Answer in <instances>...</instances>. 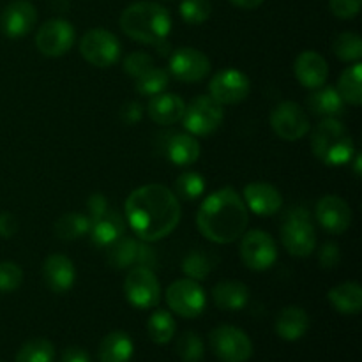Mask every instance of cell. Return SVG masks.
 I'll use <instances>...</instances> for the list:
<instances>
[{
    "label": "cell",
    "mask_w": 362,
    "mask_h": 362,
    "mask_svg": "<svg viewBox=\"0 0 362 362\" xmlns=\"http://www.w3.org/2000/svg\"><path fill=\"white\" fill-rule=\"evenodd\" d=\"M212 352L223 362H246L253 356L250 336L233 325H219L209 336Z\"/></svg>",
    "instance_id": "8"
},
{
    "label": "cell",
    "mask_w": 362,
    "mask_h": 362,
    "mask_svg": "<svg viewBox=\"0 0 362 362\" xmlns=\"http://www.w3.org/2000/svg\"><path fill=\"white\" fill-rule=\"evenodd\" d=\"M205 179L197 172H184L175 180V197L184 200H198L205 193Z\"/></svg>",
    "instance_id": "37"
},
{
    "label": "cell",
    "mask_w": 362,
    "mask_h": 362,
    "mask_svg": "<svg viewBox=\"0 0 362 362\" xmlns=\"http://www.w3.org/2000/svg\"><path fill=\"white\" fill-rule=\"evenodd\" d=\"M311 151L320 163L327 166H343L356 154L354 140L346 127L334 117H325L313 131Z\"/></svg>",
    "instance_id": "4"
},
{
    "label": "cell",
    "mask_w": 362,
    "mask_h": 362,
    "mask_svg": "<svg viewBox=\"0 0 362 362\" xmlns=\"http://www.w3.org/2000/svg\"><path fill=\"white\" fill-rule=\"evenodd\" d=\"M315 216H317V221L320 223L322 228L329 233H334V235L345 233L352 223L350 205L336 194H325L324 198H320Z\"/></svg>",
    "instance_id": "18"
},
{
    "label": "cell",
    "mask_w": 362,
    "mask_h": 362,
    "mask_svg": "<svg viewBox=\"0 0 362 362\" xmlns=\"http://www.w3.org/2000/svg\"><path fill=\"white\" fill-rule=\"evenodd\" d=\"M230 2H232L235 7H239V9L251 11V9H257V7H260L262 4H264V0H230Z\"/></svg>",
    "instance_id": "48"
},
{
    "label": "cell",
    "mask_w": 362,
    "mask_h": 362,
    "mask_svg": "<svg viewBox=\"0 0 362 362\" xmlns=\"http://www.w3.org/2000/svg\"><path fill=\"white\" fill-rule=\"evenodd\" d=\"M74 39H76V32L73 25L67 20L55 18L39 27L35 34V46L45 57L57 59V57L66 55L73 48Z\"/></svg>",
    "instance_id": "12"
},
{
    "label": "cell",
    "mask_w": 362,
    "mask_h": 362,
    "mask_svg": "<svg viewBox=\"0 0 362 362\" xmlns=\"http://www.w3.org/2000/svg\"><path fill=\"white\" fill-rule=\"evenodd\" d=\"M356 156V163H354V168H356V175H361V154H354Z\"/></svg>",
    "instance_id": "49"
},
{
    "label": "cell",
    "mask_w": 362,
    "mask_h": 362,
    "mask_svg": "<svg viewBox=\"0 0 362 362\" xmlns=\"http://www.w3.org/2000/svg\"><path fill=\"white\" fill-rule=\"evenodd\" d=\"M184 110H186V103L179 95L168 94V92L152 95L147 105L148 117L159 126H170V124L179 122L184 115Z\"/></svg>",
    "instance_id": "23"
},
{
    "label": "cell",
    "mask_w": 362,
    "mask_h": 362,
    "mask_svg": "<svg viewBox=\"0 0 362 362\" xmlns=\"http://www.w3.org/2000/svg\"><path fill=\"white\" fill-rule=\"evenodd\" d=\"M80 53L90 66L105 67L113 66L120 57V42L115 34L105 28H92L85 32L80 41Z\"/></svg>",
    "instance_id": "11"
},
{
    "label": "cell",
    "mask_w": 362,
    "mask_h": 362,
    "mask_svg": "<svg viewBox=\"0 0 362 362\" xmlns=\"http://www.w3.org/2000/svg\"><path fill=\"white\" fill-rule=\"evenodd\" d=\"M362 0H329L332 14L339 20H352L361 13Z\"/></svg>",
    "instance_id": "42"
},
{
    "label": "cell",
    "mask_w": 362,
    "mask_h": 362,
    "mask_svg": "<svg viewBox=\"0 0 362 362\" xmlns=\"http://www.w3.org/2000/svg\"><path fill=\"white\" fill-rule=\"evenodd\" d=\"M212 269H214V260L211 258V255L202 253V251H193L182 262L184 274L194 281H202L207 278Z\"/></svg>",
    "instance_id": "36"
},
{
    "label": "cell",
    "mask_w": 362,
    "mask_h": 362,
    "mask_svg": "<svg viewBox=\"0 0 362 362\" xmlns=\"http://www.w3.org/2000/svg\"><path fill=\"white\" fill-rule=\"evenodd\" d=\"M152 66H154V59L147 52H133L124 59V71L134 80L141 76L145 71L151 69Z\"/></svg>",
    "instance_id": "41"
},
{
    "label": "cell",
    "mask_w": 362,
    "mask_h": 362,
    "mask_svg": "<svg viewBox=\"0 0 362 362\" xmlns=\"http://www.w3.org/2000/svg\"><path fill=\"white\" fill-rule=\"evenodd\" d=\"M177 356L180 357V361L184 362H200L204 359L205 346L204 339L197 334V332H184V334L179 336L177 339Z\"/></svg>",
    "instance_id": "38"
},
{
    "label": "cell",
    "mask_w": 362,
    "mask_h": 362,
    "mask_svg": "<svg viewBox=\"0 0 362 362\" xmlns=\"http://www.w3.org/2000/svg\"><path fill=\"white\" fill-rule=\"evenodd\" d=\"M293 73H296L297 81L303 87L315 90V88L322 87L327 81L329 64L320 53L313 52V49H306L296 59Z\"/></svg>",
    "instance_id": "21"
},
{
    "label": "cell",
    "mask_w": 362,
    "mask_h": 362,
    "mask_svg": "<svg viewBox=\"0 0 362 362\" xmlns=\"http://www.w3.org/2000/svg\"><path fill=\"white\" fill-rule=\"evenodd\" d=\"M243 200L257 216H274L283 207V197L272 184L251 182L244 187Z\"/></svg>",
    "instance_id": "19"
},
{
    "label": "cell",
    "mask_w": 362,
    "mask_h": 362,
    "mask_svg": "<svg viewBox=\"0 0 362 362\" xmlns=\"http://www.w3.org/2000/svg\"><path fill=\"white\" fill-rule=\"evenodd\" d=\"M223 106L211 95H198L186 106L182 115L184 129L193 136H209L223 124Z\"/></svg>",
    "instance_id": "7"
},
{
    "label": "cell",
    "mask_w": 362,
    "mask_h": 362,
    "mask_svg": "<svg viewBox=\"0 0 362 362\" xmlns=\"http://www.w3.org/2000/svg\"><path fill=\"white\" fill-rule=\"evenodd\" d=\"M108 247V264L119 271L138 267V265L152 269V265H156L154 250H151L144 240L124 235Z\"/></svg>",
    "instance_id": "15"
},
{
    "label": "cell",
    "mask_w": 362,
    "mask_h": 362,
    "mask_svg": "<svg viewBox=\"0 0 362 362\" xmlns=\"http://www.w3.org/2000/svg\"><path fill=\"white\" fill-rule=\"evenodd\" d=\"M341 260V253H339V246L336 243H325L322 244L320 251H318V264L324 269H334L339 265Z\"/></svg>",
    "instance_id": "43"
},
{
    "label": "cell",
    "mask_w": 362,
    "mask_h": 362,
    "mask_svg": "<svg viewBox=\"0 0 362 362\" xmlns=\"http://www.w3.org/2000/svg\"><path fill=\"white\" fill-rule=\"evenodd\" d=\"M23 283V271L14 262H0V293L18 290Z\"/></svg>",
    "instance_id": "40"
},
{
    "label": "cell",
    "mask_w": 362,
    "mask_h": 362,
    "mask_svg": "<svg viewBox=\"0 0 362 362\" xmlns=\"http://www.w3.org/2000/svg\"><path fill=\"white\" fill-rule=\"evenodd\" d=\"M166 304L173 313L182 318H197L204 313L207 297L200 283L194 279H177L166 288Z\"/></svg>",
    "instance_id": "9"
},
{
    "label": "cell",
    "mask_w": 362,
    "mask_h": 362,
    "mask_svg": "<svg viewBox=\"0 0 362 362\" xmlns=\"http://www.w3.org/2000/svg\"><path fill=\"white\" fill-rule=\"evenodd\" d=\"M148 338L156 343V345H166L173 339L177 331V324L173 320L172 315L165 310H158L151 315L147 322Z\"/></svg>",
    "instance_id": "32"
},
{
    "label": "cell",
    "mask_w": 362,
    "mask_h": 362,
    "mask_svg": "<svg viewBox=\"0 0 362 362\" xmlns=\"http://www.w3.org/2000/svg\"><path fill=\"white\" fill-rule=\"evenodd\" d=\"M239 251L244 265L257 272L267 271L278 260V246L274 239L264 230L244 232Z\"/></svg>",
    "instance_id": "10"
},
{
    "label": "cell",
    "mask_w": 362,
    "mask_h": 362,
    "mask_svg": "<svg viewBox=\"0 0 362 362\" xmlns=\"http://www.w3.org/2000/svg\"><path fill=\"white\" fill-rule=\"evenodd\" d=\"M119 23L127 37L151 46L165 41L172 30V16L168 9L148 0L127 6L120 14Z\"/></svg>",
    "instance_id": "3"
},
{
    "label": "cell",
    "mask_w": 362,
    "mask_h": 362,
    "mask_svg": "<svg viewBox=\"0 0 362 362\" xmlns=\"http://www.w3.org/2000/svg\"><path fill=\"white\" fill-rule=\"evenodd\" d=\"M88 230H90V221L87 216L80 212H67L57 219L53 232L60 240H76L87 235Z\"/></svg>",
    "instance_id": "31"
},
{
    "label": "cell",
    "mask_w": 362,
    "mask_h": 362,
    "mask_svg": "<svg viewBox=\"0 0 362 362\" xmlns=\"http://www.w3.org/2000/svg\"><path fill=\"white\" fill-rule=\"evenodd\" d=\"M247 207L233 187H221L202 202L197 225L202 235L214 244L235 243L247 228Z\"/></svg>",
    "instance_id": "2"
},
{
    "label": "cell",
    "mask_w": 362,
    "mask_h": 362,
    "mask_svg": "<svg viewBox=\"0 0 362 362\" xmlns=\"http://www.w3.org/2000/svg\"><path fill=\"white\" fill-rule=\"evenodd\" d=\"M166 156L177 166L194 165L200 158V144L193 134H173L166 144Z\"/></svg>",
    "instance_id": "27"
},
{
    "label": "cell",
    "mask_w": 362,
    "mask_h": 362,
    "mask_svg": "<svg viewBox=\"0 0 362 362\" xmlns=\"http://www.w3.org/2000/svg\"><path fill=\"white\" fill-rule=\"evenodd\" d=\"M332 52L343 62H359L362 57V39L356 32H341L332 42Z\"/></svg>",
    "instance_id": "34"
},
{
    "label": "cell",
    "mask_w": 362,
    "mask_h": 362,
    "mask_svg": "<svg viewBox=\"0 0 362 362\" xmlns=\"http://www.w3.org/2000/svg\"><path fill=\"white\" fill-rule=\"evenodd\" d=\"M37 23V11L30 0H13L0 16V28L9 39L25 37Z\"/></svg>",
    "instance_id": "17"
},
{
    "label": "cell",
    "mask_w": 362,
    "mask_h": 362,
    "mask_svg": "<svg viewBox=\"0 0 362 362\" xmlns=\"http://www.w3.org/2000/svg\"><path fill=\"white\" fill-rule=\"evenodd\" d=\"M211 71V60L197 48H179L170 59V73L184 83H198Z\"/></svg>",
    "instance_id": "16"
},
{
    "label": "cell",
    "mask_w": 362,
    "mask_h": 362,
    "mask_svg": "<svg viewBox=\"0 0 362 362\" xmlns=\"http://www.w3.org/2000/svg\"><path fill=\"white\" fill-rule=\"evenodd\" d=\"M250 78L239 69H223L212 76L209 83V95L219 105H239L250 95Z\"/></svg>",
    "instance_id": "14"
},
{
    "label": "cell",
    "mask_w": 362,
    "mask_h": 362,
    "mask_svg": "<svg viewBox=\"0 0 362 362\" xmlns=\"http://www.w3.org/2000/svg\"><path fill=\"white\" fill-rule=\"evenodd\" d=\"M55 349L52 341L45 338H35L25 343L16 354V362H53Z\"/></svg>",
    "instance_id": "35"
},
{
    "label": "cell",
    "mask_w": 362,
    "mask_h": 362,
    "mask_svg": "<svg viewBox=\"0 0 362 362\" xmlns=\"http://www.w3.org/2000/svg\"><path fill=\"white\" fill-rule=\"evenodd\" d=\"M90 239L95 246L108 247L113 243L126 235V219L115 211H106L105 214L99 216L98 219L90 223Z\"/></svg>",
    "instance_id": "22"
},
{
    "label": "cell",
    "mask_w": 362,
    "mask_h": 362,
    "mask_svg": "<svg viewBox=\"0 0 362 362\" xmlns=\"http://www.w3.org/2000/svg\"><path fill=\"white\" fill-rule=\"evenodd\" d=\"M134 354L133 339L122 331H113L99 343V362H129Z\"/></svg>",
    "instance_id": "26"
},
{
    "label": "cell",
    "mask_w": 362,
    "mask_h": 362,
    "mask_svg": "<svg viewBox=\"0 0 362 362\" xmlns=\"http://www.w3.org/2000/svg\"><path fill=\"white\" fill-rule=\"evenodd\" d=\"M170 74L168 71L161 69V67H154L145 71L141 76L136 78V83H134V88H136L138 94L141 95H156L165 92V88L168 87Z\"/></svg>",
    "instance_id": "33"
},
{
    "label": "cell",
    "mask_w": 362,
    "mask_h": 362,
    "mask_svg": "<svg viewBox=\"0 0 362 362\" xmlns=\"http://www.w3.org/2000/svg\"><path fill=\"white\" fill-rule=\"evenodd\" d=\"M212 299L219 310L240 311L246 308L247 300H250V288L235 279H225L214 286Z\"/></svg>",
    "instance_id": "25"
},
{
    "label": "cell",
    "mask_w": 362,
    "mask_h": 362,
    "mask_svg": "<svg viewBox=\"0 0 362 362\" xmlns=\"http://www.w3.org/2000/svg\"><path fill=\"white\" fill-rule=\"evenodd\" d=\"M124 293L131 306L138 310H151L161 300V285L151 267L138 265L127 272L124 279Z\"/></svg>",
    "instance_id": "6"
},
{
    "label": "cell",
    "mask_w": 362,
    "mask_h": 362,
    "mask_svg": "<svg viewBox=\"0 0 362 362\" xmlns=\"http://www.w3.org/2000/svg\"><path fill=\"white\" fill-rule=\"evenodd\" d=\"M338 90L339 98L343 103H349L352 106H361L362 103V64L356 62L350 66L349 69L343 71L338 81Z\"/></svg>",
    "instance_id": "30"
},
{
    "label": "cell",
    "mask_w": 362,
    "mask_h": 362,
    "mask_svg": "<svg viewBox=\"0 0 362 362\" xmlns=\"http://www.w3.org/2000/svg\"><path fill=\"white\" fill-rule=\"evenodd\" d=\"M331 306L341 315H357L362 310V288L357 283L346 281L329 290Z\"/></svg>",
    "instance_id": "28"
},
{
    "label": "cell",
    "mask_w": 362,
    "mask_h": 362,
    "mask_svg": "<svg viewBox=\"0 0 362 362\" xmlns=\"http://www.w3.org/2000/svg\"><path fill=\"white\" fill-rule=\"evenodd\" d=\"M42 278L52 292L66 293L76 281V269L66 255H49L42 264Z\"/></svg>",
    "instance_id": "20"
},
{
    "label": "cell",
    "mask_w": 362,
    "mask_h": 362,
    "mask_svg": "<svg viewBox=\"0 0 362 362\" xmlns=\"http://www.w3.org/2000/svg\"><path fill=\"white\" fill-rule=\"evenodd\" d=\"M308 108L315 113V115L322 117H336L343 112V99L339 98L338 90L332 87H318L308 95L306 101Z\"/></svg>",
    "instance_id": "29"
},
{
    "label": "cell",
    "mask_w": 362,
    "mask_h": 362,
    "mask_svg": "<svg viewBox=\"0 0 362 362\" xmlns=\"http://www.w3.org/2000/svg\"><path fill=\"white\" fill-rule=\"evenodd\" d=\"M126 221L144 243L168 237L180 221L179 198L161 184H147L127 197Z\"/></svg>",
    "instance_id": "1"
},
{
    "label": "cell",
    "mask_w": 362,
    "mask_h": 362,
    "mask_svg": "<svg viewBox=\"0 0 362 362\" xmlns=\"http://www.w3.org/2000/svg\"><path fill=\"white\" fill-rule=\"evenodd\" d=\"M18 232V219L11 212H0V237L11 239Z\"/></svg>",
    "instance_id": "46"
},
{
    "label": "cell",
    "mask_w": 362,
    "mask_h": 362,
    "mask_svg": "<svg viewBox=\"0 0 362 362\" xmlns=\"http://www.w3.org/2000/svg\"><path fill=\"white\" fill-rule=\"evenodd\" d=\"M141 115H144V108H141L140 103L129 101L120 108V119L127 124V126H133V124H138L141 120Z\"/></svg>",
    "instance_id": "45"
},
{
    "label": "cell",
    "mask_w": 362,
    "mask_h": 362,
    "mask_svg": "<svg viewBox=\"0 0 362 362\" xmlns=\"http://www.w3.org/2000/svg\"><path fill=\"white\" fill-rule=\"evenodd\" d=\"M279 235H281V244L292 257H310L317 247V230L313 219L303 207L286 212Z\"/></svg>",
    "instance_id": "5"
},
{
    "label": "cell",
    "mask_w": 362,
    "mask_h": 362,
    "mask_svg": "<svg viewBox=\"0 0 362 362\" xmlns=\"http://www.w3.org/2000/svg\"><path fill=\"white\" fill-rule=\"evenodd\" d=\"M276 334L285 341H297L310 329V317L299 306H286L276 317Z\"/></svg>",
    "instance_id": "24"
},
{
    "label": "cell",
    "mask_w": 362,
    "mask_h": 362,
    "mask_svg": "<svg viewBox=\"0 0 362 362\" xmlns=\"http://www.w3.org/2000/svg\"><path fill=\"white\" fill-rule=\"evenodd\" d=\"M271 127L281 140L297 141L310 131V119L300 105L285 101L271 113Z\"/></svg>",
    "instance_id": "13"
},
{
    "label": "cell",
    "mask_w": 362,
    "mask_h": 362,
    "mask_svg": "<svg viewBox=\"0 0 362 362\" xmlns=\"http://www.w3.org/2000/svg\"><path fill=\"white\" fill-rule=\"evenodd\" d=\"M180 18L189 25H202L212 13L211 0H182L179 6Z\"/></svg>",
    "instance_id": "39"
},
{
    "label": "cell",
    "mask_w": 362,
    "mask_h": 362,
    "mask_svg": "<svg viewBox=\"0 0 362 362\" xmlns=\"http://www.w3.org/2000/svg\"><path fill=\"white\" fill-rule=\"evenodd\" d=\"M87 209H88L87 218H88V221L92 223L94 219H98L99 216H103L106 211H108V202H106V198L103 197L101 193H95L88 198Z\"/></svg>",
    "instance_id": "44"
},
{
    "label": "cell",
    "mask_w": 362,
    "mask_h": 362,
    "mask_svg": "<svg viewBox=\"0 0 362 362\" xmlns=\"http://www.w3.org/2000/svg\"><path fill=\"white\" fill-rule=\"evenodd\" d=\"M60 362H90V356L80 346H71L62 354Z\"/></svg>",
    "instance_id": "47"
}]
</instances>
